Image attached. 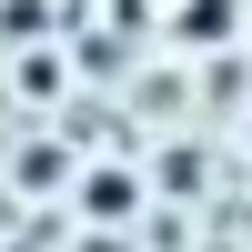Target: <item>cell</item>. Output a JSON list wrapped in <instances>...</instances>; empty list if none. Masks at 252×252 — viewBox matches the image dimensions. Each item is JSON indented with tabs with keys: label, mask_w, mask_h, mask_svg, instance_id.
Masks as SVG:
<instances>
[{
	"label": "cell",
	"mask_w": 252,
	"mask_h": 252,
	"mask_svg": "<svg viewBox=\"0 0 252 252\" xmlns=\"http://www.w3.org/2000/svg\"><path fill=\"white\" fill-rule=\"evenodd\" d=\"M242 0H172V51H232Z\"/></svg>",
	"instance_id": "6da1fadb"
},
{
	"label": "cell",
	"mask_w": 252,
	"mask_h": 252,
	"mask_svg": "<svg viewBox=\"0 0 252 252\" xmlns=\"http://www.w3.org/2000/svg\"><path fill=\"white\" fill-rule=\"evenodd\" d=\"M81 212L91 222H131L141 212V172H81Z\"/></svg>",
	"instance_id": "7a4b0ae2"
},
{
	"label": "cell",
	"mask_w": 252,
	"mask_h": 252,
	"mask_svg": "<svg viewBox=\"0 0 252 252\" xmlns=\"http://www.w3.org/2000/svg\"><path fill=\"white\" fill-rule=\"evenodd\" d=\"M0 40H51V0H0Z\"/></svg>",
	"instance_id": "3957f363"
},
{
	"label": "cell",
	"mask_w": 252,
	"mask_h": 252,
	"mask_svg": "<svg viewBox=\"0 0 252 252\" xmlns=\"http://www.w3.org/2000/svg\"><path fill=\"white\" fill-rule=\"evenodd\" d=\"M242 152H252V111H242Z\"/></svg>",
	"instance_id": "277c9868"
}]
</instances>
